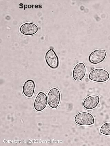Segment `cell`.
<instances>
[{
    "label": "cell",
    "instance_id": "6da1fadb",
    "mask_svg": "<svg viewBox=\"0 0 110 146\" xmlns=\"http://www.w3.org/2000/svg\"><path fill=\"white\" fill-rule=\"evenodd\" d=\"M74 121L76 124L82 126H87L93 125L95 123L94 116L89 112H80L75 116Z\"/></svg>",
    "mask_w": 110,
    "mask_h": 146
},
{
    "label": "cell",
    "instance_id": "7a4b0ae2",
    "mask_svg": "<svg viewBox=\"0 0 110 146\" xmlns=\"http://www.w3.org/2000/svg\"><path fill=\"white\" fill-rule=\"evenodd\" d=\"M89 78L92 81L99 83L107 81L110 78L109 74L107 71L102 68H96L90 72Z\"/></svg>",
    "mask_w": 110,
    "mask_h": 146
},
{
    "label": "cell",
    "instance_id": "3957f363",
    "mask_svg": "<svg viewBox=\"0 0 110 146\" xmlns=\"http://www.w3.org/2000/svg\"><path fill=\"white\" fill-rule=\"evenodd\" d=\"M61 98L60 92L58 88L51 89L48 95V103L49 106L53 109L57 108L60 103Z\"/></svg>",
    "mask_w": 110,
    "mask_h": 146
},
{
    "label": "cell",
    "instance_id": "277c9868",
    "mask_svg": "<svg viewBox=\"0 0 110 146\" xmlns=\"http://www.w3.org/2000/svg\"><path fill=\"white\" fill-rule=\"evenodd\" d=\"M48 102V98L46 94L44 92H39L34 102V110L38 112L42 111L47 106Z\"/></svg>",
    "mask_w": 110,
    "mask_h": 146
},
{
    "label": "cell",
    "instance_id": "5b68a950",
    "mask_svg": "<svg viewBox=\"0 0 110 146\" xmlns=\"http://www.w3.org/2000/svg\"><path fill=\"white\" fill-rule=\"evenodd\" d=\"M86 72V68L84 64L78 63L73 69L72 76L73 79L76 81H81L84 78Z\"/></svg>",
    "mask_w": 110,
    "mask_h": 146
},
{
    "label": "cell",
    "instance_id": "8992f818",
    "mask_svg": "<svg viewBox=\"0 0 110 146\" xmlns=\"http://www.w3.org/2000/svg\"><path fill=\"white\" fill-rule=\"evenodd\" d=\"M45 58L46 64L50 68L55 69L59 67V58L53 49H50L46 52Z\"/></svg>",
    "mask_w": 110,
    "mask_h": 146
},
{
    "label": "cell",
    "instance_id": "52a82bcc",
    "mask_svg": "<svg viewBox=\"0 0 110 146\" xmlns=\"http://www.w3.org/2000/svg\"><path fill=\"white\" fill-rule=\"evenodd\" d=\"M100 98L98 96L96 95H90L85 98L83 102V106L87 110H93L99 105Z\"/></svg>",
    "mask_w": 110,
    "mask_h": 146
},
{
    "label": "cell",
    "instance_id": "ba28073f",
    "mask_svg": "<svg viewBox=\"0 0 110 146\" xmlns=\"http://www.w3.org/2000/svg\"><path fill=\"white\" fill-rule=\"evenodd\" d=\"M106 56V51L102 49H98L93 51L89 58L90 62L94 64H99L104 61Z\"/></svg>",
    "mask_w": 110,
    "mask_h": 146
},
{
    "label": "cell",
    "instance_id": "9c48e42d",
    "mask_svg": "<svg viewBox=\"0 0 110 146\" xmlns=\"http://www.w3.org/2000/svg\"><path fill=\"white\" fill-rule=\"evenodd\" d=\"M38 27L34 23H24L20 28V31L22 34L26 36H32L38 31Z\"/></svg>",
    "mask_w": 110,
    "mask_h": 146
},
{
    "label": "cell",
    "instance_id": "30bf717a",
    "mask_svg": "<svg viewBox=\"0 0 110 146\" xmlns=\"http://www.w3.org/2000/svg\"><path fill=\"white\" fill-rule=\"evenodd\" d=\"M36 85L34 80H29L25 82L23 87V93L27 97L30 98L34 94Z\"/></svg>",
    "mask_w": 110,
    "mask_h": 146
},
{
    "label": "cell",
    "instance_id": "8fae6325",
    "mask_svg": "<svg viewBox=\"0 0 110 146\" xmlns=\"http://www.w3.org/2000/svg\"><path fill=\"white\" fill-rule=\"evenodd\" d=\"M100 132L103 135L110 136V122L103 124L100 129Z\"/></svg>",
    "mask_w": 110,
    "mask_h": 146
}]
</instances>
